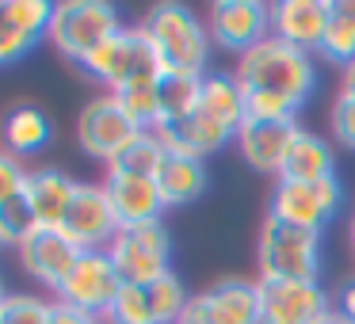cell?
I'll return each mask as SVG.
<instances>
[{"mask_svg": "<svg viewBox=\"0 0 355 324\" xmlns=\"http://www.w3.org/2000/svg\"><path fill=\"white\" fill-rule=\"evenodd\" d=\"M141 27L149 31L157 54H161L164 69L168 73H195V77H207L210 65V31L207 19L195 16L187 4L180 0H164V4H153L149 16L141 19Z\"/></svg>", "mask_w": 355, "mask_h": 324, "instance_id": "cell-3", "label": "cell"}, {"mask_svg": "<svg viewBox=\"0 0 355 324\" xmlns=\"http://www.w3.org/2000/svg\"><path fill=\"white\" fill-rule=\"evenodd\" d=\"M336 313L344 316L347 324H355V278L340 282V298H336Z\"/></svg>", "mask_w": 355, "mask_h": 324, "instance_id": "cell-36", "label": "cell"}, {"mask_svg": "<svg viewBox=\"0 0 355 324\" xmlns=\"http://www.w3.org/2000/svg\"><path fill=\"white\" fill-rule=\"evenodd\" d=\"M321 57L340 69L355 62V0H332V19L321 42Z\"/></svg>", "mask_w": 355, "mask_h": 324, "instance_id": "cell-24", "label": "cell"}, {"mask_svg": "<svg viewBox=\"0 0 355 324\" xmlns=\"http://www.w3.org/2000/svg\"><path fill=\"white\" fill-rule=\"evenodd\" d=\"M123 286L126 282L119 278V271H115V263H111L107 252H80L73 275L65 278L62 290H58V301L69 305V309H80V313H88V316L107 321V313L119 301Z\"/></svg>", "mask_w": 355, "mask_h": 324, "instance_id": "cell-9", "label": "cell"}, {"mask_svg": "<svg viewBox=\"0 0 355 324\" xmlns=\"http://www.w3.org/2000/svg\"><path fill=\"white\" fill-rule=\"evenodd\" d=\"M8 298H12V294H8V286H4V275H0V313H4V305H8Z\"/></svg>", "mask_w": 355, "mask_h": 324, "instance_id": "cell-40", "label": "cell"}, {"mask_svg": "<svg viewBox=\"0 0 355 324\" xmlns=\"http://www.w3.org/2000/svg\"><path fill=\"white\" fill-rule=\"evenodd\" d=\"M35 229H39V217H35L31 202H27L24 195L0 206V248H16L19 252V244H24Z\"/></svg>", "mask_w": 355, "mask_h": 324, "instance_id": "cell-28", "label": "cell"}, {"mask_svg": "<svg viewBox=\"0 0 355 324\" xmlns=\"http://www.w3.org/2000/svg\"><path fill=\"white\" fill-rule=\"evenodd\" d=\"M8 16L19 24V31H27L35 42L50 39V24H54V4L50 0H4Z\"/></svg>", "mask_w": 355, "mask_h": 324, "instance_id": "cell-29", "label": "cell"}, {"mask_svg": "<svg viewBox=\"0 0 355 324\" xmlns=\"http://www.w3.org/2000/svg\"><path fill=\"white\" fill-rule=\"evenodd\" d=\"M187 309L207 324H260V290L248 278H222L195 294Z\"/></svg>", "mask_w": 355, "mask_h": 324, "instance_id": "cell-17", "label": "cell"}, {"mask_svg": "<svg viewBox=\"0 0 355 324\" xmlns=\"http://www.w3.org/2000/svg\"><path fill=\"white\" fill-rule=\"evenodd\" d=\"M35 46H39V42H35L27 31H19V24L8 16V4L0 0V69H4V65L24 62Z\"/></svg>", "mask_w": 355, "mask_h": 324, "instance_id": "cell-31", "label": "cell"}, {"mask_svg": "<svg viewBox=\"0 0 355 324\" xmlns=\"http://www.w3.org/2000/svg\"><path fill=\"white\" fill-rule=\"evenodd\" d=\"M103 324H157L153 309H149L146 286H123V294H119V301L111 305V313Z\"/></svg>", "mask_w": 355, "mask_h": 324, "instance_id": "cell-30", "label": "cell"}, {"mask_svg": "<svg viewBox=\"0 0 355 324\" xmlns=\"http://www.w3.org/2000/svg\"><path fill=\"white\" fill-rule=\"evenodd\" d=\"M233 77L241 80L245 96H271V100L291 103L294 111L309 107V100L321 88L313 54H306V50L291 46L283 39H263L260 46L241 54Z\"/></svg>", "mask_w": 355, "mask_h": 324, "instance_id": "cell-1", "label": "cell"}, {"mask_svg": "<svg viewBox=\"0 0 355 324\" xmlns=\"http://www.w3.org/2000/svg\"><path fill=\"white\" fill-rule=\"evenodd\" d=\"M298 118H245L237 130V153L248 168L256 172H283V161L291 153L294 138H298Z\"/></svg>", "mask_w": 355, "mask_h": 324, "instance_id": "cell-13", "label": "cell"}, {"mask_svg": "<svg viewBox=\"0 0 355 324\" xmlns=\"http://www.w3.org/2000/svg\"><path fill=\"white\" fill-rule=\"evenodd\" d=\"M207 31L218 50H230L241 57L252 46H260L263 39H271V4H263V0H218L207 12Z\"/></svg>", "mask_w": 355, "mask_h": 324, "instance_id": "cell-11", "label": "cell"}, {"mask_svg": "<svg viewBox=\"0 0 355 324\" xmlns=\"http://www.w3.org/2000/svg\"><path fill=\"white\" fill-rule=\"evenodd\" d=\"M340 92L355 96V62H347L344 69H340Z\"/></svg>", "mask_w": 355, "mask_h": 324, "instance_id": "cell-37", "label": "cell"}, {"mask_svg": "<svg viewBox=\"0 0 355 324\" xmlns=\"http://www.w3.org/2000/svg\"><path fill=\"white\" fill-rule=\"evenodd\" d=\"M73 195H77V179L62 168H31L27 172V187L24 199L31 202L35 217H39V229H58L69 210Z\"/></svg>", "mask_w": 355, "mask_h": 324, "instance_id": "cell-19", "label": "cell"}, {"mask_svg": "<svg viewBox=\"0 0 355 324\" xmlns=\"http://www.w3.org/2000/svg\"><path fill=\"white\" fill-rule=\"evenodd\" d=\"M146 294H149V309H153L157 324H180V316L187 313V305H191V294H187L184 282H180L176 271H168L164 278L149 282Z\"/></svg>", "mask_w": 355, "mask_h": 324, "instance_id": "cell-27", "label": "cell"}, {"mask_svg": "<svg viewBox=\"0 0 355 324\" xmlns=\"http://www.w3.org/2000/svg\"><path fill=\"white\" fill-rule=\"evenodd\" d=\"M138 134L141 130L134 126V118L126 115L123 103H119L111 92H103V96H96L92 103H85V111H80V118H77L80 149H85L92 161H100L103 168H107Z\"/></svg>", "mask_w": 355, "mask_h": 324, "instance_id": "cell-10", "label": "cell"}, {"mask_svg": "<svg viewBox=\"0 0 355 324\" xmlns=\"http://www.w3.org/2000/svg\"><path fill=\"white\" fill-rule=\"evenodd\" d=\"M50 313H54V301L39 294H12L0 313V324H50Z\"/></svg>", "mask_w": 355, "mask_h": 324, "instance_id": "cell-32", "label": "cell"}, {"mask_svg": "<svg viewBox=\"0 0 355 324\" xmlns=\"http://www.w3.org/2000/svg\"><path fill=\"white\" fill-rule=\"evenodd\" d=\"M256 260H260V278H317L321 233L298 229L268 214L256 237Z\"/></svg>", "mask_w": 355, "mask_h": 324, "instance_id": "cell-5", "label": "cell"}, {"mask_svg": "<svg viewBox=\"0 0 355 324\" xmlns=\"http://www.w3.org/2000/svg\"><path fill=\"white\" fill-rule=\"evenodd\" d=\"M199 111L237 134L248 118V100H245L241 80L233 73H207L202 77V92H199Z\"/></svg>", "mask_w": 355, "mask_h": 324, "instance_id": "cell-21", "label": "cell"}, {"mask_svg": "<svg viewBox=\"0 0 355 324\" xmlns=\"http://www.w3.org/2000/svg\"><path fill=\"white\" fill-rule=\"evenodd\" d=\"M0 138H4V149H8L12 156H35L42 153V149L54 141V123H50V115L42 107H35V103H19V107H12L8 115H4V123H0Z\"/></svg>", "mask_w": 355, "mask_h": 324, "instance_id": "cell-20", "label": "cell"}, {"mask_svg": "<svg viewBox=\"0 0 355 324\" xmlns=\"http://www.w3.org/2000/svg\"><path fill=\"white\" fill-rule=\"evenodd\" d=\"M58 229L80 252H107L123 225H119L115 210H111V199L103 191V183H77V195H73V202Z\"/></svg>", "mask_w": 355, "mask_h": 324, "instance_id": "cell-12", "label": "cell"}, {"mask_svg": "<svg viewBox=\"0 0 355 324\" xmlns=\"http://www.w3.org/2000/svg\"><path fill=\"white\" fill-rule=\"evenodd\" d=\"M77 260H80V248L73 244L62 229H35L31 237L19 244V263H24V271L39 286H46V290H54V294L62 290V282L73 275Z\"/></svg>", "mask_w": 355, "mask_h": 324, "instance_id": "cell-14", "label": "cell"}, {"mask_svg": "<svg viewBox=\"0 0 355 324\" xmlns=\"http://www.w3.org/2000/svg\"><path fill=\"white\" fill-rule=\"evenodd\" d=\"M27 172H31V168H24V161H19V156H12L8 149H0V206L24 195Z\"/></svg>", "mask_w": 355, "mask_h": 324, "instance_id": "cell-34", "label": "cell"}, {"mask_svg": "<svg viewBox=\"0 0 355 324\" xmlns=\"http://www.w3.org/2000/svg\"><path fill=\"white\" fill-rule=\"evenodd\" d=\"M103 191L111 199L119 225L134 229V225H149L164 217V199L157 191L153 176H130V172H103Z\"/></svg>", "mask_w": 355, "mask_h": 324, "instance_id": "cell-16", "label": "cell"}, {"mask_svg": "<svg viewBox=\"0 0 355 324\" xmlns=\"http://www.w3.org/2000/svg\"><path fill=\"white\" fill-rule=\"evenodd\" d=\"M50 324H103L100 316H88L80 309H69L62 301H54V313H50Z\"/></svg>", "mask_w": 355, "mask_h": 324, "instance_id": "cell-35", "label": "cell"}, {"mask_svg": "<svg viewBox=\"0 0 355 324\" xmlns=\"http://www.w3.org/2000/svg\"><path fill=\"white\" fill-rule=\"evenodd\" d=\"M115 31H123V16L115 4L103 0H62L54 4V24H50V46L62 57L85 65Z\"/></svg>", "mask_w": 355, "mask_h": 324, "instance_id": "cell-4", "label": "cell"}, {"mask_svg": "<svg viewBox=\"0 0 355 324\" xmlns=\"http://www.w3.org/2000/svg\"><path fill=\"white\" fill-rule=\"evenodd\" d=\"M210 176H207V161H195V156H180L168 153L157 172V191H161L164 206H187V202L202 199Z\"/></svg>", "mask_w": 355, "mask_h": 324, "instance_id": "cell-23", "label": "cell"}, {"mask_svg": "<svg viewBox=\"0 0 355 324\" xmlns=\"http://www.w3.org/2000/svg\"><path fill=\"white\" fill-rule=\"evenodd\" d=\"M260 324H317L332 313L329 294L317 278H256Z\"/></svg>", "mask_w": 355, "mask_h": 324, "instance_id": "cell-8", "label": "cell"}, {"mask_svg": "<svg viewBox=\"0 0 355 324\" xmlns=\"http://www.w3.org/2000/svg\"><path fill=\"white\" fill-rule=\"evenodd\" d=\"M317 324H347V321H344V316L336 313V309H332V313H324V316H321V321H317Z\"/></svg>", "mask_w": 355, "mask_h": 324, "instance_id": "cell-38", "label": "cell"}, {"mask_svg": "<svg viewBox=\"0 0 355 324\" xmlns=\"http://www.w3.org/2000/svg\"><path fill=\"white\" fill-rule=\"evenodd\" d=\"M336 176V153L332 145L321 138V134L306 130L302 126L298 138H294L291 153L283 161V172L279 179H302V183H317V179H332Z\"/></svg>", "mask_w": 355, "mask_h": 324, "instance_id": "cell-22", "label": "cell"}, {"mask_svg": "<svg viewBox=\"0 0 355 324\" xmlns=\"http://www.w3.org/2000/svg\"><path fill=\"white\" fill-rule=\"evenodd\" d=\"M157 138L164 141V149L168 153H180V156H195V161H207V156L222 153L230 141H237V134L225 130L222 123H214L210 115H202L199 107L191 111V115L176 118V123H164L157 126Z\"/></svg>", "mask_w": 355, "mask_h": 324, "instance_id": "cell-18", "label": "cell"}, {"mask_svg": "<svg viewBox=\"0 0 355 324\" xmlns=\"http://www.w3.org/2000/svg\"><path fill=\"white\" fill-rule=\"evenodd\" d=\"M164 156H168L164 141L157 138L153 130H141L138 138H134L130 145H126L123 153H119L115 161L107 164V172H130V176H153V179H157Z\"/></svg>", "mask_w": 355, "mask_h": 324, "instance_id": "cell-25", "label": "cell"}, {"mask_svg": "<svg viewBox=\"0 0 355 324\" xmlns=\"http://www.w3.org/2000/svg\"><path fill=\"white\" fill-rule=\"evenodd\" d=\"M180 324H207V321H202V316H195V313H191V309H187V313H184V316H180Z\"/></svg>", "mask_w": 355, "mask_h": 324, "instance_id": "cell-41", "label": "cell"}, {"mask_svg": "<svg viewBox=\"0 0 355 324\" xmlns=\"http://www.w3.org/2000/svg\"><path fill=\"white\" fill-rule=\"evenodd\" d=\"M347 244H352V252H355V210H352V217H347Z\"/></svg>", "mask_w": 355, "mask_h": 324, "instance_id": "cell-39", "label": "cell"}, {"mask_svg": "<svg viewBox=\"0 0 355 324\" xmlns=\"http://www.w3.org/2000/svg\"><path fill=\"white\" fill-rule=\"evenodd\" d=\"M80 69L92 80H100L111 96L130 92V88H157L164 80V73H168L161 54H157V46H153V39H149V31L141 24L115 31Z\"/></svg>", "mask_w": 355, "mask_h": 324, "instance_id": "cell-2", "label": "cell"}, {"mask_svg": "<svg viewBox=\"0 0 355 324\" xmlns=\"http://www.w3.org/2000/svg\"><path fill=\"white\" fill-rule=\"evenodd\" d=\"M329 19L332 0H279L271 4V39H283L306 54H321Z\"/></svg>", "mask_w": 355, "mask_h": 324, "instance_id": "cell-15", "label": "cell"}, {"mask_svg": "<svg viewBox=\"0 0 355 324\" xmlns=\"http://www.w3.org/2000/svg\"><path fill=\"white\" fill-rule=\"evenodd\" d=\"M107 255L126 286H149L172 271V237L164 229V222L119 229Z\"/></svg>", "mask_w": 355, "mask_h": 324, "instance_id": "cell-7", "label": "cell"}, {"mask_svg": "<svg viewBox=\"0 0 355 324\" xmlns=\"http://www.w3.org/2000/svg\"><path fill=\"white\" fill-rule=\"evenodd\" d=\"M329 130L344 149H355V96L336 92L332 111H329Z\"/></svg>", "mask_w": 355, "mask_h": 324, "instance_id": "cell-33", "label": "cell"}, {"mask_svg": "<svg viewBox=\"0 0 355 324\" xmlns=\"http://www.w3.org/2000/svg\"><path fill=\"white\" fill-rule=\"evenodd\" d=\"M344 210V183L340 176L317 179V183H302V179H279L271 191L268 214L286 225H298L309 233H324Z\"/></svg>", "mask_w": 355, "mask_h": 324, "instance_id": "cell-6", "label": "cell"}, {"mask_svg": "<svg viewBox=\"0 0 355 324\" xmlns=\"http://www.w3.org/2000/svg\"><path fill=\"white\" fill-rule=\"evenodd\" d=\"M157 92H161V126L176 123V118L191 115V111L199 107L202 77H195V73H164Z\"/></svg>", "mask_w": 355, "mask_h": 324, "instance_id": "cell-26", "label": "cell"}]
</instances>
